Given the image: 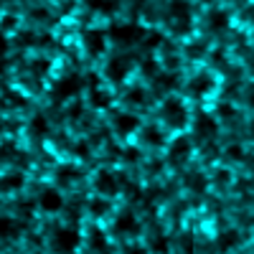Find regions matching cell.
Returning a JSON list of instances; mask_svg holds the SVG:
<instances>
[{"label": "cell", "mask_w": 254, "mask_h": 254, "mask_svg": "<svg viewBox=\"0 0 254 254\" xmlns=\"http://www.w3.org/2000/svg\"><path fill=\"white\" fill-rule=\"evenodd\" d=\"M142 140L147 142V145H153V147H158V145H163L165 140H163V132L158 130L155 125H147L145 130H142Z\"/></svg>", "instance_id": "obj_18"}, {"label": "cell", "mask_w": 254, "mask_h": 254, "mask_svg": "<svg viewBox=\"0 0 254 254\" xmlns=\"http://www.w3.org/2000/svg\"><path fill=\"white\" fill-rule=\"evenodd\" d=\"M140 127V117H135V115H130V112H122V115H117L115 117V130L120 132V135H132L135 130Z\"/></svg>", "instance_id": "obj_11"}, {"label": "cell", "mask_w": 254, "mask_h": 254, "mask_svg": "<svg viewBox=\"0 0 254 254\" xmlns=\"http://www.w3.org/2000/svg\"><path fill=\"white\" fill-rule=\"evenodd\" d=\"M31 132H33L36 137H46V135H49V120L41 117V115L33 117V120H31Z\"/></svg>", "instance_id": "obj_20"}, {"label": "cell", "mask_w": 254, "mask_h": 254, "mask_svg": "<svg viewBox=\"0 0 254 254\" xmlns=\"http://www.w3.org/2000/svg\"><path fill=\"white\" fill-rule=\"evenodd\" d=\"M49 66H51V64H49L46 59H36V61H31V71H33L36 76L46 74V71H49Z\"/></svg>", "instance_id": "obj_29"}, {"label": "cell", "mask_w": 254, "mask_h": 254, "mask_svg": "<svg viewBox=\"0 0 254 254\" xmlns=\"http://www.w3.org/2000/svg\"><path fill=\"white\" fill-rule=\"evenodd\" d=\"M229 178H231L229 171H224V168H221V171H216V181H219V183H229Z\"/></svg>", "instance_id": "obj_36"}, {"label": "cell", "mask_w": 254, "mask_h": 254, "mask_svg": "<svg viewBox=\"0 0 254 254\" xmlns=\"http://www.w3.org/2000/svg\"><path fill=\"white\" fill-rule=\"evenodd\" d=\"M127 190H130V196H132V201H135V196L140 198V188H137V186H130V188H127Z\"/></svg>", "instance_id": "obj_42"}, {"label": "cell", "mask_w": 254, "mask_h": 254, "mask_svg": "<svg viewBox=\"0 0 254 254\" xmlns=\"http://www.w3.org/2000/svg\"><path fill=\"white\" fill-rule=\"evenodd\" d=\"M38 206L46 211V214H56V211L64 208V198L56 188H44L41 190V196H38Z\"/></svg>", "instance_id": "obj_7"}, {"label": "cell", "mask_w": 254, "mask_h": 254, "mask_svg": "<svg viewBox=\"0 0 254 254\" xmlns=\"http://www.w3.org/2000/svg\"><path fill=\"white\" fill-rule=\"evenodd\" d=\"M74 153H76L79 158H89V145H87V142H76Z\"/></svg>", "instance_id": "obj_34"}, {"label": "cell", "mask_w": 254, "mask_h": 254, "mask_svg": "<svg viewBox=\"0 0 254 254\" xmlns=\"http://www.w3.org/2000/svg\"><path fill=\"white\" fill-rule=\"evenodd\" d=\"M89 87H92V89H94V87H99V76L89 74Z\"/></svg>", "instance_id": "obj_43"}, {"label": "cell", "mask_w": 254, "mask_h": 254, "mask_svg": "<svg viewBox=\"0 0 254 254\" xmlns=\"http://www.w3.org/2000/svg\"><path fill=\"white\" fill-rule=\"evenodd\" d=\"M84 49H87L89 56H99V54H104V49H107V36H104V31H99V28H89L87 33H84Z\"/></svg>", "instance_id": "obj_6"}, {"label": "cell", "mask_w": 254, "mask_h": 254, "mask_svg": "<svg viewBox=\"0 0 254 254\" xmlns=\"http://www.w3.org/2000/svg\"><path fill=\"white\" fill-rule=\"evenodd\" d=\"M59 178H61L64 183H71L74 178H79V171H76L74 165H61V168H59Z\"/></svg>", "instance_id": "obj_27"}, {"label": "cell", "mask_w": 254, "mask_h": 254, "mask_svg": "<svg viewBox=\"0 0 254 254\" xmlns=\"http://www.w3.org/2000/svg\"><path fill=\"white\" fill-rule=\"evenodd\" d=\"M155 84H158V87H163V89H168V87H173V84H176V79H173V74H163Z\"/></svg>", "instance_id": "obj_32"}, {"label": "cell", "mask_w": 254, "mask_h": 254, "mask_svg": "<svg viewBox=\"0 0 254 254\" xmlns=\"http://www.w3.org/2000/svg\"><path fill=\"white\" fill-rule=\"evenodd\" d=\"M234 247H239V231L229 229L219 237V249H234Z\"/></svg>", "instance_id": "obj_19"}, {"label": "cell", "mask_w": 254, "mask_h": 254, "mask_svg": "<svg viewBox=\"0 0 254 254\" xmlns=\"http://www.w3.org/2000/svg\"><path fill=\"white\" fill-rule=\"evenodd\" d=\"M81 115H84V104H81V102H74L71 110H69V117H71V120H79Z\"/></svg>", "instance_id": "obj_33"}, {"label": "cell", "mask_w": 254, "mask_h": 254, "mask_svg": "<svg viewBox=\"0 0 254 254\" xmlns=\"http://www.w3.org/2000/svg\"><path fill=\"white\" fill-rule=\"evenodd\" d=\"M190 150H193V145H190L188 137H176L171 142V150H168V155H171L173 163H183L190 158Z\"/></svg>", "instance_id": "obj_10"}, {"label": "cell", "mask_w": 254, "mask_h": 254, "mask_svg": "<svg viewBox=\"0 0 254 254\" xmlns=\"http://www.w3.org/2000/svg\"><path fill=\"white\" fill-rule=\"evenodd\" d=\"M18 234V226L13 224V219L8 216H0V239H10Z\"/></svg>", "instance_id": "obj_21"}, {"label": "cell", "mask_w": 254, "mask_h": 254, "mask_svg": "<svg viewBox=\"0 0 254 254\" xmlns=\"http://www.w3.org/2000/svg\"><path fill=\"white\" fill-rule=\"evenodd\" d=\"M26 186V178H23V173H5L3 178H0V190L3 193H15V190H20Z\"/></svg>", "instance_id": "obj_13"}, {"label": "cell", "mask_w": 254, "mask_h": 254, "mask_svg": "<svg viewBox=\"0 0 254 254\" xmlns=\"http://www.w3.org/2000/svg\"><path fill=\"white\" fill-rule=\"evenodd\" d=\"M125 102L132 104V107H142V104H145V89H140V87L130 89V92H127V97H125Z\"/></svg>", "instance_id": "obj_24"}, {"label": "cell", "mask_w": 254, "mask_h": 254, "mask_svg": "<svg viewBox=\"0 0 254 254\" xmlns=\"http://www.w3.org/2000/svg\"><path fill=\"white\" fill-rule=\"evenodd\" d=\"M81 89V79L76 74L71 76H64L54 84V89H51V99L54 102H64V99H69V97H76V92Z\"/></svg>", "instance_id": "obj_5"}, {"label": "cell", "mask_w": 254, "mask_h": 254, "mask_svg": "<svg viewBox=\"0 0 254 254\" xmlns=\"http://www.w3.org/2000/svg\"><path fill=\"white\" fill-rule=\"evenodd\" d=\"M112 38L120 46H132V44H137V41L145 38V31L137 23H120V26L112 28Z\"/></svg>", "instance_id": "obj_4"}, {"label": "cell", "mask_w": 254, "mask_h": 254, "mask_svg": "<svg viewBox=\"0 0 254 254\" xmlns=\"http://www.w3.org/2000/svg\"><path fill=\"white\" fill-rule=\"evenodd\" d=\"M8 49H10V44H8V38H5V33L0 31V56H5V54H8Z\"/></svg>", "instance_id": "obj_35"}, {"label": "cell", "mask_w": 254, "mask_h": 254, "mask_svg": "<svg viewBox=\"0 0 254 254\" xmlns=\"http://www.w3.org/2000/svg\"><path fill=\"white\" fill-rule=\"evenodd\" d=\"M130 71H132V59L130 56H112L107 61V66H104V76H107L110 81H115V84L125 81L127 76H130Z\"/></svg>", "instance_id": "obj_3"}, {"label": "cell", "mask_w": 254, "mask_h": 254, "mask_svg": "<svg viewBox=\"0 0 254 254\" xmlns=\"http://www.w3.org/2000/svg\"><path fill=\"white\" fill-rule=\"evenodd\" d=\"M33 18H38V20H46V10H44V8L33 10Z\"/></svg>", "instance_id": "obj_40"}, {"label": "cell", "mask_w": 254, "mask_h": 254, "mask_svg": "<svg viewBox=\"0 0 254 254\" xmlns=\"http://www.w3.org/2000/svg\"><path fill=\"white\" fill-rule=\"evenodd\" d=\"M208 26L214 28V31H219V28H226L229 26V15L224 13V10H214L208 15Z\"/></svg>", "instance_id": "obj_22"}, {"label": "cell", "mask_w": 254, "mask_h": 254, "mask_svg": "<svg viewBox=\"0 0 254 254\" xmlns=\"http://www.w3.org/2000/svg\"><path fill=\"white\" fill-rule=\"evenodd\" d=\"M219 112H221V115H234V110H231L229 104H221V107H219Z\"/></svg>", "instance_id": "obj_41"}, {"label": "cell", "mask_w": 254, "mask_h": 254, "mask_svg": "<svg viewBox=\"0 0 254 254\" xmlns=\"http://www.w3.org/2000/svg\"><path fill=\"white\" fill-rule=\"evenodd\" d=\"M94 188H97V193H99V196L112 198V196L120 193L122 181H120L117 173H112V171H107V168H104V171H99V173L94 176Z\"/></svg>", "instance_id": "obj_2"}, {"label": "cell", "mask_w": 254, "mask_h": 254, "mask_svg": "<svg viewBox=\"0 0 254 254\" xmlns=\"http://www.w3.org/2000/svg\"><path fill=\"white\" fill-rule=\"evenodd\" d=\"M89 211H92V216H104L110 211V203L104 201V198H92V203H89Z\"/></svg>", "instance_id": "obj_26"}, {"label": "cell", "mask_w": 254, "mask_h": 254, "mask_svg": "<svg viewBox=\"0 0 254 254\" xmlns=\"http://www.w3.org/2000/svg\"><path fill=\"white\" fill-rule=\"evenodd\" d=\"M87 5L102 15H112L117 10V0H87Z\"/></svg>", "instance_id": "obj_17"}, {"label": "cell", "mask_w": 254, "mask_h": 254, "mask_svg": "<svg viewBox=\"0 0 254 254\" xmlns=\"http://www.w3.org/2000/svg\"><path fill=\"white\" fill-rule=\"evenodd\" d=\"M211 89H214V79H211L208 74H201V76H193L188 84V92L193 97H206Z\"/></svg>", "instance_id": "obj_12"}, {"label": "cell", "mask_w": 254, "mask_h": 254, "mask_svg": "<svg viewBox=\"0 0 254 254\" xmlns=\"http://www.w3.org/2000/svg\"><path fill=\"white\" fill-rule=\"evenodd\" d=\"M79 231L76 229H59L56 231V237H54V244H56V249H61V252H74L76 247H79Z\"/></svg>", "instance_id": "obj_8"}, {"label": "cell", "mask_w": 254, "mask_h": 254, "mask_svg": "<svg viewBox=\"0 0 254 254\" xmlns=\"http://www.w3.org/2000/svg\"><path fill=\"white\" fill-rule=\"evenodd\" d=\"M171 15L176 20H188L190 18V3L188 0H171Z\"/></svg>", "instance_id": "obj_15"}, {"label": "cell", "mask_w": 254, "mask_h": 254, "mask_svg": "<svg viewBox=\"0 0 254 254\" xmlns=\"http://www.w3.org/2000/svg\"><path fill=\"white\" fill-rule=\"evenodd\" d=\"M155 69H158L155 61H145V64H142V71H145V74H153Z\"/></svg>", "instance_id": "obj_37"}, {"label": "cell", "mask_w": 254, "mask_h": 254, "mask_svg": "<svg viewBox=\"0 0 254 254\" xmlns=\"http://www.w3.org/2000/svg\"><path fill=\"white\" fill-rule=\"evenodd\" d=\"M0 132H3V120H0Z\"/></svg>", "instance_id": "obj_44"}, {"label": "cell", "mask_w": 254, "mask_h": 254, "mask_svg": "<svg viewBox=\"0 0 254 254\" xmlns=\"http://www.w3.org/2000/svg\"><path fill=\"white\" fill-rule=\"evenodd\" d=\"M160 112H163L165 125L173 127V130H181V127H186V122H188V107H186V102L178 99V97H168L163 102Z\"/></svg>", "instance_id": "obj_1"}, {"label": "cell", "mask_w": 254, "mask_h": 254, "mask_svg": "<svg viewBox=\"0 0 254 254\" xmlns=\"http://www.w3.org/2000/svg\"><path fill=\"white\" fill-rule=\"evenodd\" d=\"M115 231H117V234H122V237H135V234H137V231H140V224H137V219H135L132 211H122V214L117 216Z\"/></svg>", "instance_id": "obj_9"}, {"label": "cell", "mask_w": 254, "mask_h": 254, "mask_svg": "<svg viewBox=\"0 0 254 254\" xmlns=\"http://www.w3.org/2000/svg\"><path fill=\"white\" fill-rule=\"evenodd\" d=\"M125 155H127V160H130V163H135V160L140 158V153H137V150H132V147H130V150H127Z\"/></svg>", "instance_id": "obj_39"}, {"label": "cell", "mask_w": 254, "mask_h": 254, "mask_svg": "<svg viewBox=\"0 0 254 254\" xmlns=\"http://www.w3.org/2000/svg\"><path fill=\"white\" fill-rule=\"evenodd\" d=\"M15 23H18V20H15L13 15H5V18H3V28H5V31H8V28H15Z\"/></svg>", "instance_id": "obj_38"}, {"label": "cell", "mask_w": 254, "mask_h": 254, "mask_svg": "<svg viewBox=\"0 0 254 254\" xmlns=\"http://www.w3.org/2000/svg\"><path fill=\"white\" fill-rule=\"evenodd\" d=\"M89 247H92V249H107V237H104L102 229H92V234H89Z\"/></svg>", "instance_id": "obj_23"}, {"label": "cell", "mask_w": 254, "mask_h": 254, "mask_svg": "<svg viewBox=\"0 0 254 254\" xmlns=\"http://www.w3.org/2000/svg\"><path fill=\"white\" fill-rule=\"evenodd\" d=\"M226 155L231 158V160H244V150L239 145H231V147H226Z\"/></svg>", "instance_id": "obj_31"}, {"label": "cell", "mask_w": 254, "mask_h": 254, "mask_svg": "<svg viewBox=\"0 0 254 254\" xmlns=\"http://www.w3.org/2000/svg\"><path fill=\"white\" fill-rule=\"evenodd\" d=\"M89 104H92V107H97V110H104V107H110V104H112V97L104 92V89L94 87L92 89V97H89Z\"/></svg>", "instance_id": "obj_16"}, {"label": "cell", "mask_w": 254, "mask_h": 254, "mask_svg": "<svg viewBox=\"0 0 254 254\" xmlns=\"http://www.w3.org/2000/svg\"><path fill=\"white\" fill-rule=\"evenodd\" d=\"M188 188L190 190H206V178L193 173V176H188Z\"/></svg>", "instance_id": "obj_28"}, {"label": "cell", "mask_w": 254, "mask_h": 254, "mask_svg": "<svg viewBox=\"0 0 254 254\" xmlns=\"http://www.w3.org/2000/svg\"><path fill=\"white\" fill-rule=\"evenodd\" d=\"M196 132L198 137H214L219 132V122L214 117H208V115H198L196 120Z\"/></svg>", "instance_id": "obj_14"}, {"label": "cell", "mask_w": 254, "mask_h": 254, "mask_svg": "<svg viewBox=\"0 0 254 254\" xmlns=\"http://www.w3.org/2000/svg\"><path fill=\"white\" fill-rule=\"evenodd\" d=\"M147 38H142L145 41V46L147 49H155V46H160L163 44V38H160V33H145Z\"/></svg>", "instance_id": "obj_30"}, {"label": "cell", "mask_w": 254, "mask_h": 254, "mask_svg": "<svg viewBox=\"0 0 254 254\" xmlns=\"http://www.w3.org/2000/svg\"><path fill=\"white\" fill-rule=\"evenodd\" d=\"M3 104H5V107H23V104H26V99H23V94H20V92H5V97H3Z\"/></svg>", "instance_id": "obj_25"}, {"label": "cell", "mask_w": 254, "mask_h": 254, "mask_svg": "<svg viewBox=\"0 0 254 254\" xmlns=\"http://www.w3.org/2000/svg\"><path fill=\"white\" fill-rule=\"evenodd\" d=\"M208 3H211V0H208Z\"/></svg>", "instance_id": "obj_45"}]
</instances>
